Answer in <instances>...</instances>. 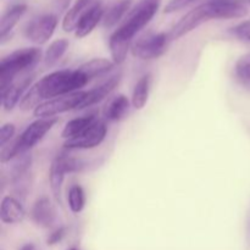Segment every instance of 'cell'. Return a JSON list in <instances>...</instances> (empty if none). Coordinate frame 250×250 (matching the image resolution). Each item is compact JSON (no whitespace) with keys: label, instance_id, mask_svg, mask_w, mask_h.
Instances as JSON below:
<instances>
[{"label":"cell","instance_id":"d4e9b609","mask_svg":"<svg viewBox=\"0 0 250 250\" xmlns=\"http://www.w3.org/2000/svg\"><path fill=\"white\" fill-rule=\"evenodd\" d=\"M67 202L68 207H70L71 211L78 214L83 210L85 205V194L83 188L80 185H75L68 189L67 194Z\"/></svg>","mask_w":250,"mask_h":250},{"label":"cell","instance_id":"7c38bea8","mask_svg":"<svg viewBox=\"0 0 250 250\" xmlns=\"http://www.w3.org/2000/svg\"><path fill=\"white\" fill-rule=\"evenodd\" d=\"M24 216H26V210L20 200L10 195L2 199L1 207H0V219L4 224H20L23 221Z\"/></svg>","mask_w":250,"mask_h":250},{"label":"cell","instance_id":"d6a6232c","mask_svg":"<svg viewBox=\"0 0 250 250\" xmlns=\"http://www.w3.org/2000/svg\"><path fill=\"white\" fill-rule=\"evenodd\" d=\"M68 250H78V249H76V248H71V249H68Z\"/></svg>","mask_w":250,"mask_h":250},{"label":"cell","instance_id":"9c48e42d","mask_svg":"<svg viewBox=\"0 0 250 250\" xmlns=\"http://www.w3.org/2000/svg\"><path fill=\"white\" fill-rule=\"evenodd\" d=\"M58 122V119H38L37 121L32 122L19 138L20 146L23 153H27L28 150H31L34 146H36L38 142H41L43 139V137L53 128L54 126Z\"/></svg>","mask_w":250,"mask_h":250},{"label":"cell","instance_id":"ac0fdd59","mask_svg":"<svg viewBox=\"0 0 250 250\" xmlns=\"http://www.w3.org/2000/svg\"><path fill=\"white\" fill-rule=\"evenodd\" d=\"M129 110V100L126 95L120 94L115 97L109 104L106 105L104 111V116L107 121H121Z\"/></svg>","mask_w":250,"mask_h":250},{"label":"cell","instance_id":"4dcf8cb0","mask_svg":"<svg viewBox=\"0 0 250 250\" xmlns=\"http://www.w3.org/2000/svg\"><path fill=\"white\" fill-rule=\"evenodd\" d=\"M68 2H70V0H59L58 5L61 7V9H65V7L68 5Z\"/></svg>","mask_w":250,"mask_h":250},{"label":"cell","instance_id":"9a60e30c","mask_svg":"<svg viewBox=\"0 0 250 250\" xmlns=\"http://www.w3.org/2000/svg\"><path fill=\"white\" fill-rule=\"evenodd\" d=\"M120 80H121V75L112 76L111 78H109L107 81H105L104 83L99 84L98 87L93 88V89L87 90L85 92V98L83 100L82 105H81L80 109H84V107L92 106V105L98 104V103L102 102L103 99L107 97L115 88L119 85Z\"/></svg>","mask_w":250,"mask_h":250},{"label":"cell","instance_id":"3957f363","mask_svg":"<svg viewBox=\"0 0 250 250\" xmlns=\"http://www.w3.org/2000/svg\"><path fill=\"white\" fill-rule=\"evenodd\" d=\"M160 2L161 0H141L128 15L125 23L115 31V34L132 42L133 37L153 20Z\"/></svg>","mask_w":250,"mask_h":250},{"label":"cell","instance_id":"f1b7e54d","mask_svg":"<svg viewBox=\"0 0 250 250\" xmlns=\"http://www.w3.org/2000/svg\"><path fill=\"white\" fill-rule=\"evenodd\" d=\"M194 0H171L165 7L166 14H171V12H176L178 10H182L183 7L188 6L190 2H193Z\"/></svg>","mask_w":250,"mask_h":250},{"label":"cell","instance_id":"30bf717a","mask_svg":"<svg viewBox=\"0 0 250 250\" xmlns=\"http://www.w3.org/2000/svg\"><path fill=\"white\" fill-rule=\"evenodd\" d=\"M26 10V5L17 4L7 9V11L2 15L0 20V44H5L9 39H11L12 29L23 16Z\"/></svg>","mask_w":250,"mask_h":250},{"label":"cell","instance_id":"5b68a950","mask_svg":"<svg viewBox=\"0 0 250 250\" xmlns=\"http://www.w3.org/2000/svg\"><path fill=\"white\" fill-rule=\"evenodd\" d=\"M170 37L166 33H148L137 39L132 45V54L141 60L160 58L167 50Z\"/></svg>","mask_w":250,"mask_h":250},{"label":"cell","instance_id":"e0dca14e","mask_svg":"<svg viewBox=\"0 0 250 250\" xmlns=\"http://www.w3.org/2000/svg\"><path fill=\"white\" fill-rule=\"evenodd\" d=\"M104 14L105 11L102 6V2H98L97 5H94L78 22L77 27L75 29L76 37L77 38H84L88 34L92 33L93 29L97 27V24L100 21H103Z\"/></svg>","mask_w":250,"mask_h":250},{"label":"cell","instance_id":"4316f807","mask_svg":"<svg viewBox=\"0 0 250 250\" xmlns=\"http://www.w3.org/2000/svg\"><path fill=\"white\" fill-rule=\"evenodd\" d=\"M229 32H231L236 38H238L239 41L247 42V43L250 44V20H247V21L232 27V28L229 29Z\"/></svg>","mask_w":250,"mask_h":250},{"label":"cell","instance_id":"484cf974","mask_svg":"<svg viewBox=\"0 0 250 250\" xmlns=\"http://www.w3.org/2000/svg\"><path fill=\"white\" fill-rule=\"evenodd\" d=\"M234 70H236V75L239 80L250 83V53L239 58Z\"/></svg>","mask_w":250,"mask_h":250},{"label":"cell","instance_id":"83f0119b","mask_svg":"<svg viewBox=\"0 0 250 250\" xmlns=\"http://www.w3.org/2000/svg\"><path fill=\"white\" fill-rule=\"evenodd\" d=\"M15 132H16V127L12 124H5L0 129V146H5L11 138L14 137Z\"/></svg>","mask_w":250,"mask_h":250},{"label":"cell","instance_id":"4fadbf2b","mask_svg":"<svg viewBox=\"0 0 250 250\" xmlns=\"http://www.w3.org/2000/svg\"><path fill=\"white\" fill-rule=\"evenodd\" d=\"M100 0H76L75 5L66 12L62 21V28L65 32L75 31L80 20L92 9Z\"/></svg>","mask_w":250,"mask_h":250},{"label":"cell","instance_id":"ba28073f","mask_svg":"<svg viewBox=\"0 0 250 250\" xmlns=\"http://www.w3.org/2000/svg\"><path fill=\"white\" fill-rule=\"evenodd\" d=\"M107 127L104 121L98 119L92 126L88 127L83 133L80 136L75 137L72 139H67L65 142V148L66 149H92L102 144L106 137Z\"/></svg>","mask_w":250,"mask_h":250},{"label":"cell","instance_id":"8fae6325","mask_svg":"<svg viewBox=\"0 0 250 250\" xmlns=\"http://www.w3.org/2000/svg\"><path fill=\"white\" fill-rule=\"evenodd\" d=\"M31 215L32 220L44 229H49L55 222V208L51 204L50 199L46 197H42L36 200Z\"/></svg>","mask_w":250,"mask_h":250},{"label":"cell","instance_id":"cb8c5ba5","mask_svg":"<svg viewBox=\"0 0 250 250\" xmlns=\"http://www.w3.org/2000/svg\"><path fill=\"white\" fill-rule=\"evenodd\" d=\"M68 48V41L66 39H58L53 42L45 50L43 56V61L45 66H54L66 53Z\"/></svg>","mask_w":250,"mask_h":250},{"label":"cell","instance_id":"52a82bcc","mask_svg":"<svg viewBox=\"0 0 250 250\" xmlns=\"http://www.w3.org/2000/svg\"><path fill=\"white\" fill-rule=\"evenodd\" d=\"M58 26V16L54 14L42 15L36 17L28 23L26 28V37L32 43L42 44L46 43L55 32Z\"/></svg>","mask_w":250,"mask_h":250},{"label":"cell","instance_id":"6da1fadb","mask_svg":"<svg viewBox=\"0 0 250 250\" xmlns=\"http://www.w3.org/2000/svg\"><path fill=\"white\" fill-rule=\"evenodd\" d=\"M90 81L81 72L76 70H60L39 80L34 84L42 102L50 100L54 98L62 97L71 93L80 92L81 88L84 87Z\"/></svg>","mask_w":250,"mask_h":250},{"label":"cell","instance_id":"f546056e","mask_svg":"<svg viewBox=\"0 0 250 250\" xmlns=\"http://www.w3.org/2000/svg\"><path fill=\"white\" fill-rule=\"evenodd\" d=\"M63 236H65V227H59V229H56L55 231L51 232L50 236L48 237V241H46V243H48L49 246L58 244L59 242L62 241Z\"/></svg>","mask_w":250,"mask_h":250},{"label":"cell","instance_id":"2e32d148","mask_svg":"<svg viewBox=\"0 0 250 250\" xmlns=\"http://www.w3.org/2000/svg\"><path fill=\"white\" fill-rule=\"evenodd\" d=\"M33 81V76H27L16 83H12L7 89L1 92V104L6 111H11L16 106L20 99H22V94L24 90L31 85Z\"/></svg>","mask_w":250,"mask_h":250},{"label":"cell","instance_id":"1f68e13d","mask_svg":"<svg viewBox=\"0 0 250 250\" xmlns=\"http://www.w3.org/2000/svg\"><path fill=\"white\" fill-rule=\"evenodd\" d=\"M20 250H36V248H34L33 244H26V246L22 247Z\"/></svg>","mask_w":250,"mask_h":250},{"label":"cell","instance_id":"8992f818","mask_svg":"<svg viewBox=\"0 0 250 250\" xmlns=\"http://www.w3.org/2000/svg\"><path fill=\"white\" fill-rule=\"evenodd\" d=\"M85 98V92H76L62 97L54 98L42 103L37 109H34V116L38 119H50L55 115L80 109Z\"/></svg>","mask_w":250,"mask_h":250},{"label":"cell","instance_id":"ffe728a7","mask_svg":"<svg viewBox=\"0 0 250 250\" xmlns=\"http://www.w3.org/2000/svg\"><path fill=\"white\" fill-rule=\"evenodd\" d=\"M98 120L97 116L94 115H88V116L83 117H76V119L71 120L66 124V126L63 127L62 129V138H65L66 141L67 139H72L75 137L80 136L81 133L85 131L89 126H92L95 121Z\"/></svg>","mask_w":250,"mask_h":250},{"label":"cell","instance_id":"5bb4252c","mask_svg":"<svg viewBox=\"0 0 250 250\" xmlns=\"http://www.w3.org/2000/svg\"><path fill=\"white\" fill-rule=\"evenodd\" d=\"M66 173H67V168H66L65 159H63V154H60L54 159L50 165V170H49L51 192L58 203H61V190H62V183Z\"/></svg>","mask_w":250,"mask_h":250},{"label":"cell","instance_id":"7a4b0ae2","mask_svg":"<svg viewBox=\"0 0 250 250\" xmlns=\"http://www.w3.org/2000/svg\"><path fill=\"white\" fill-rule=\"evenodd\" d=\"M42 58L39 48H23L15 50L0 61V90L4 92L14 83L15 76L36 65Z\"/></svg>","mask_w":250,"mask_h":250},{"label":"cell","instance_id":"7402d4cb","mask_svg":"<svg viewBox=\"0 0 250 250\" xmlns=\"http://www.w3.org/2000/svg\"><path fill=\"white\" fill-rule=\"evenodd\" d=\"M151 85V76L146 75L137 82L134 85L133 94H132V105L134 109L142 110L146 106L149 98V92H150Z\"/></svg>","mask_w":250,"mask_h":250},{"label":"cell","instance_id":"603a6c76","mask_svg":"<svg viewBox=\"0 0 250 250\" xmlns=\"http://www.w3.org/2000/svg\"><path fill=\"white\" fill-rule=\"evenodd\" d=\"M129 46H131V42L127 41V39L121 38V37L116 36L115 33L110 37V54H111L112 62L115 65H120V63H122L126 60Z\"/></svg>","mask_w":250,"mask_h":250},{"label":"cell","instance_id":"d6986e66","mask_svg":"<svg viewBox=\"0 0 250 250\" xmlns=\"http://www.w3.org/2000/svg\"><path fill=\"white\" fill-rule=\"evenodd\" d=\"M115 63L111 62L107 59H93V60L88 61V62L83 63L78 67V70L85 76L89 81L94 80V78L104 76L109 71L112 70Z\"/></svg>","mask_w":250,"mask_h":250},{"label":"cell","instance_id":"277c9868","mask_svg":"<svg viewBox=\"0 0 250 250\" xmlns=\"http://www.w3.org/2000/svg\"><path fill=\"white\" fill-rule=\"evenodd\" d=\"M210 20H216V12H215V7L211 0L204 2V4H200L199 6L194 7L188 14H186L168 33L170 41L182 38L183 36L194 31L200 24L205 23Z\"/></svg>","mask_w":250,"mask_h":250},{"label":"cell","instance_id":"44dd1931","mask_svg":"<svg viewBox=\"0 0 250 250\" xmlns=\"http://www.w3.org/2000/svg\"><path fill=\"white\" fill-rule=\"evenodd\" d=\"M131 4L132 0H119L117 2H115L104 14V17H103V26L105 28H111V27L116 26L120 22V20L128 11V9L131 7Z\"/></svg>","mask_w":250,"mask_h":250}]
</instances>
